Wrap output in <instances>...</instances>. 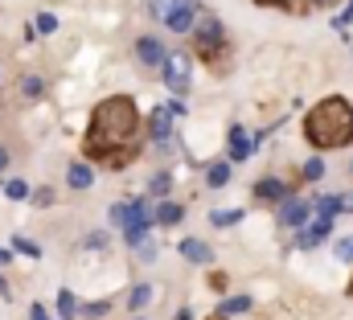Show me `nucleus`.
I'll return each mask as SVG.
<instances>
[{
	"mask_svg": "<svg viewBox=\"0 0 353 320\" xmlns=\"http://www.w3.org/2000/svg\"><path fill=\"white\" fill-rule=\"evenodd\" d=\"M239 218H243V210H230V214H214L210 222H214V226H234Z\"/></svg>",
	"mask_w": 353,
	"mask_h": 320,
	"instance_id": "nucleus-23",
	"label": "nucleus"
},
{
	"mask_svg": "<svg viewBox=\"0 0 353 320\" xmlns=\"http://www.w3.org/2000/svg\"><path fill=\"white\" fill-rule=\"evenodd\" d=\"M87 246H90V250H99V246H107V234H90V239H87Z\"/></svg>",
	"mask_w": 353,
	"mask_h": 320,
	"instance_id": "nucleus-32",
	"label": "nucleus"
},
{
	"mask_svg": "<svg viewBox=\"0 0 353 320\" xmlns=\"http://www.w3.org/2000/svg\"><path fill=\"white\" fill-rule=\"evenodd\" d=\"M33 201H37V206H50V201H54V193H50V189H37V193H33Z\"/></svg>",
	"mask_w": 353,
	"mask_h": 320,
	"instance_id": "nucleus-31",
	"label": "nucleus"
},
{
	"mask_svg": "<svg viewBox=\"0 0 353 320\" xmlns=\"http://www.w3.org/2000/svg\"><path fill=\"white\" fill-rule=\"evenodd\" d=\"M181 111H185L181 103H161V107L152 111V119H148V132H152V140H157V144H165V140L173 136V119L181 115Z\"/></svg>",
	"mask_w": 353,
	"mask_h": 320,
	"instance_id": "nucleus-5",
	"label": "nucleus"
},
{
	"mask_svg": "<svg viewBox=\"0 0 353 320\" xmlns=\"http://www.w3.org/2000/svg\"><path fill=\"white\" fill-rule=\"evenodd\" d=\"M107 308H111V304H107V300H94V304H87V317H103V312H107Z\"/></svg>",
	"mask_w": 353,
	"mask_h": 320,
	"instance_id": "nucleus-29",
	"label": "nucleus"
},
{
	"mask_svg": "<svg viewBox=\"0 0 353 320\" xmlns=\"http://www.w3.org/2000/svg\"><path fill=\"white\" fill-rule=\"evenodd\" d=\"M304 140H308L316 152L353 144V103L341 99V94L321 99V103L304 115Z\"/></svg>",
	"mask_w": 353,
	"mask_h": 320,
	"instance_id": "nucleus-2",
	"label": "nucleus"
},
{
	"mask_svg": "<svg viewBox=\"0 0 353 320\" xmlns=\"http://www.w3.org/2000/svg\"><path fill=\"white\" fill-rule=\"evenodd\" d=\"M83 148L90 160H103L111 168L132 164V157L140 152V111L128 94H111L90 111Z\"/></svg>",
	"mask_w": 353,
	"mask_h": 320,
	"instance_id": "nucleus-1",
	"label": "nucleus"
},
{
	"mask_svg": "<svg viewBox=\"0 0 353 320\" xmlns=\"http://www.w3.org/2000/svg\"><path fill=\"white\" fill-rule=\"evenodd\" d=\"M136 54H140L144 66H165V62H169V54H165V46H161L157 37H140V41H136Z\"/></svg>",
	"mask_w": 353,
	"mask_h": 320,
	"instance_id": "nucleus-9",
	"label": "nucleus"
},
{
	"mask_svg": "<svg viewBox=\"0 0 353 320\" xmlns=\"http://www.w3.org/2000/svg\"><path fill=\"white\" fill-rule=\"evenodd\" d=\"M148 12H152V17H161V21H165V17H169V12H173V0H152V4H148Z\"/></svg>",
	"mask_w": 353,
	"mask_h": 320,
	"instance_id": "nucleus-24",
	"label": "nucleus"
},
{
	"mask_svg": "<svg viewBox=\"0 0 353 320\" xmlns=\"http://www.w3.org/2000/svg\"><path fill=\"white\" fill-rule=\"evenodd\" d=\"M350 172H353V164H350Z\"/></svg>",
	"mask_w": 353,
	"mask_h": 320,
	"instance_id": "nucleus-41",
	"label": "nucleus"
},
{
	"mask_svg": "<svg viewBox=\"0 0 353 320\" xmlns=\"http://www.w3.org/2000/svg\"><path fill=\"white\" fill-rule=\"evenodd\" d=\"M181 254H185L189 263H210V242H201V239H181Z\"/></svg>",
	"mask_w": 353,
	"mask_h": 320,
	"instance_id": "nucleus-12",
	"label": "nucleus"
},
{
	"mask_svg": "<svg viewBox=\"0 0 353 320\" xmlns=\"http://www.w3.org/2000/svg\"><path fill=\"white\" fill-rule=\"evenodd\" d=\"M0 263H8V250H0Z\"/></svg>",
	"mask_w": 353,
	"mask_h": 320,
	"instance_id": "nucleus-37",
	"label": "nucleus"
},
{
	"mask_svg": "<svg viewBox=\"0 0 353 320\" xmlns=\"http://www.w3.org/2000/svg\"><path fill=\"white\" fill-rule=\"evenodd\" d=\"M176 320H193V317H189V312H176Z\"/></svg>",
	"mask_w": 353,
	"mask_h": 320,
	"instance_id": "nucleus-36",
	"label": "nucleus"
},
{
	"mask_svg": "<svg viewBox=\"0 0 353 320\" xmlns=\"http://www.w3.org/2000/svg\"><path fill=\"white\" fill-rule=\"evenodd\" d=\"M308 214H312V206H308V201L288 197V201H283V210H279V222H283V226H308Z\"/></svg>",
	"mask_w": 353,
	"mask_h": 320,
	"instance_id": "nucleus-8",
	"label": "nucleus"
},
{
	"mask_svg": "<svg viewBox=\"0 0 353 320\" xmlns=\"http://www.w3.org/2000/svg\"><path fill=\"white\" fill-rule=\"evenodd\" d=\"M205 181H210V189H222V185L230 181V164H214V168L205 172Z\"/></svg>",
	"mask_w": 353,
	"mask_h": 320,
	"instance_id": "nucleus-18",
	"label": "nucleus"
},
{
	"mask_svg": "<svg viewBox=\"0 0 353 320\" xmlns=\"http://www.w3.org/2000/svg\"><path fill=\"white\" fill-rule=\"evenodd\" d=\"M350 296H353V283H350Z\"/></svg>",
	"mask_w": 353,
	"mask_h": 320,
	"instance_id": "nucleus-39",
	"label": "nucleus"
},
{
	"mask_svg": "<svg viewBox=\"0 0 353 320\" xmlns=\"http://www.w3.org/2000/svg\"><path fill=\"white\" fill-rule=\"evenodd\" d=\"M185 218V206H176V201H161V210H157V222L161 226H176Z\"/></svg>",
	"mask_w": 353,
	"mask_h": 320,
	"instance_id": "nucleus-14",
	"label": "nucleus"
},
{
	"mask_svg": "<svg viewBox=\"0 0 353 320\" xmlns=\"http://www.w3.org/2000/svg\"><path fill=\"white\" fill-rule=\"evenodd\" d=\"M255 197H267V201H288V189L279 181H259L255 185Z\"/></svg>",
	"mask_w": 353,
	"mask_h": 320,
	"instance_id": "nucleus-15",
	"label": "nucleus"
},
{
	"mask_svg": "<svg viewBox=\"0 0 353 320\" xmlns=\"http://www.w3.org/2000/svg\"><path fill=\"white\" fill-rule=\"evenodd\" d=\"M4 168H8V152H4V148H0V172H4Z\"/></svg>",
	"mask_w": 353,
	"mask_h": 320,
	"instance_id": "nucleus-34",
	"label": "nucleus"
},
{
	"mask_svg": "<svg viewBox=\"0 0 353 320\" xmlns=\"http://www.w3.org/2000/svg\"><path fill=\"white\" fill-rule=\"evenodd\" d=\"M29 317H33V320H50V317H46V308H41V304H33V312H29Z\"/></svg>",
	"mask_w": 353,
	"mask_h": 320,
	"instance_id": "nucleus-33",
	"label": "nucleus"
},
{
	"mask_svg": "<svg viewBox=\"0 0 353 320\" xmlns=\"http://www.w3.org/2000/svg\"><path fill=\"white\" fill-rule=\"evenodd\" d=\"M148 189H152V193H165V189H169V172H157V177H152V185H148Z\"/></svg>",
	"mask_w": 353,
	"mask_h": 320,
	"instance_id": "nucleus-28",
	"label": "nucleus"
},
{
	"mask_svg": "<svg viewBox=\"0 0 353 320\" xmlns=\"http://www.w3.org/2000/svg\"><path fill=\"white\" fill-rule=\"evenodd\" d=\"M4 193H8L12 201H21V197H29V185H25V181H8V185H4Z\"/></svg>",
	"mask_w": 353,
	"mask_h": 320,
	"instance_id": "nucleus-22",
	"label": "nucleus"
},
{
	"mask_svg": "<svg viewBox=\"0 0 353 320\" xmlns=\"http://www.w3.org/2000/svg\"><path fill=\"white\" fill-rule=\"evenodd\" d=\"M337 259H345V263H353V234H345V239L337 242Z\"/></svg>",
	"mask_w": 353,
	"mask_h": 320,
	"instance_id": "nucleus-25",
	"label": "nucleus"
},
{
	"mask_svg": "<svg viewBox=\"0 0 353 320\" xmlns=\"http://www.w3.org/2000/svg\"><path fill=\"white\" fill-rule=\"evenodd\" d=\"M66 185H70V189H90V185H94V172H90L87 164H70V168H66Z\"/></svg>",
	"mask_w": 353,
	"mask_h": 320,
	"instance_id": "nucleus-13",
	"label": "nucleus"
},
{
	"mask_svg": "<svg viewBox=\"0 0 353 320\" xmlns=\"http://www.w3.org/2000/svg\"><path fill=\"white\" fill-rule=\"evenodd\" d=\"M148 300H152V288H148V283H140V288L132 292V304H128V308H144Z\"/></svg>",
	"mask_w": 353,
	"mask_h": 320,
	"instance_id": "nucleus-21",
	"label": "nucleus"
},
{
	"mask_svg": "<svg viewBox=\"0 0 353 320\" xmlns=\"http://www.w3.org/2000/svg\"><path fill=\"white\" fill-rule=\"evenodd\" d=\"M329 230H333V226H329V218H316L312 226H304V230H300V239H296V242L308 250V246H316L321 239H329Z\"/></svg>",
	"mask_w": 353,
	"mask_h": 320,
	"instance_id": "nucleus-11",
	"label": "nucleus"
},
{
	"mask_svg": "<svg viewBox=\"0 0 353 320\" xmlns=\"http://www.w3.org/2000/svg\"><path fill=\"white\" fill-rule=\"evenodd\" d=\"M165 25H169L173 33H189V29L197 25V4H193V0H176L173 12L165 17Z\"/></svg>",
	"mask_w": 353,
	"mask_h": 320,
	"instance_id": "nucleus-6",
	"label": "nucleus"
},
{
	"mask_svg": "<svg viewBox=\"0 0 353 320\" xmlns=\"http://www.w3.org/2000/svg\"><path fill=\"white\" fill-rule=\"evenodd\" d=\"M222 46H226L222 25H218L214 17H201V21H197V54L210 62V58H218V54H222Z\"/></svg>",
	"mask_w": 353,
	"mask_h": 320,
	"instance_id": "nucleus-4",
	"label": "nucleus"
},
{
	"mask_svg": "<svg viewBox=\"0 0 353 320\" xmlns=\"http://www.w3.org/2000/svg\"><path fill=\"white\" fill-rule=\"evenodd\" d=\"M255 152V136L247 128H230V160H247Z\"/></svg>",
	"mask_w": 353,
	"mask_h": 320,
	"instance_id": "nucleus-10",
	"label": "nucleus"
},
{
	"mask_svg": "<svg viewBox=\"0 0 353 320\" xmlns=\"http://www.w3.org/2000/svg\"><path fill=\"white\" fill-rule=\"evenodd\" d=\"M304 4H321V0H304Z\"/></svg>",
	"mask_w": 353,
	"mask_h": 320,
	"instance_id": "nucleus-38",
	"label": "nucleus"
},
{
	"mask_svg": "<svg viewBox=\"0 0 353 320\" xmlns=\"http://www.w3.org/2000/svg\"><path fill=\"white\" fill-rule=\"evenodd\" d=\"M341 206H345V197H333V193H329V197H321V201H316V218H333Z\"/></svg>",
	"mask_w": 353,
	"mask_h": 320,
	"instance_id": "nucleus-16",
	"label": "nucleus"
},
{
	"mask_svg": "<svg viewBox=\"0 0 353 320\" xmlns=\"http://www.w3.org/2000/svg\"><path fill=\"white\" fill-rule=\"evenodd\" d=\"M247 308H251L247 296H230V300H222V317H239V312H247Z\"/></svg>",
	"mask_w": 353,
	"mask_h": 320,
	"instance_id": "nucleus-19",
	"label": "nucleus"
},
{
	"mask_svg": "<svg viewBox=\"0 0 353 320\" xmlns=\"http://www.w3.org/2000/svg\"><path fill=\"white\" fill-rule=\"evenodd\" d=\"M12 246H17L21 254H29V259H37V254H41V250H37L33 242H25V239H12Z\"/></svg>",
	"mask_w": 353,
	"mask_h": 320,
	"instance_id": "nucleus-27",
	"label": "nucleus"
},
{
	"mask_svg": "<svg viewBox=\"0 0 353 320\" xmlns=\"http://www.w3.org/2000/svg\"><path fill=\"white\" fill-rule=\"evenodd\" d=\"M107 218H111L115 226H123V234H128L132 246H144V239H148V222H152L148 206H140V201H119V206L107 210Z\"/></svg>",
	"mask_w": 353,
	"mask_h": 320,
	"instance_id": "nucleus-3",
	"label": "nucleus"
},
{
	"mask_svg": "<svg viewBox=\"0 0 353 320\" xmlns=\"http://www.w3.org/2000/svg\"><path fill=\"white\" fill-rule=\"evenodd\" d=\"M165 82L173 86L176 94L189 90V58H185V54H173V58L165 62Z\"/></svg>",
	"mask_w": 353,
	"mask_h": 320,
	"instance_id": "nucleus-7",
	"label": "nucleus"
},
{
	"mask_svg": "<svg viewBox=\"0 0 353 320\" xmlns=\"http://www.w3.org/2000/svg\"><path fill=\"white\" fill-rule=\"evenodd\" d=\"M259 4H288V0H259Z\"/></svg>",
	"mask_w": 353,
	"mask_h": 320,
	"instance_id": "nucleus-35",
	"label": "nucleus"
},
{
	"mask_svg": "<svg viewBox=\"0 0 353 320\" xmlns=\"http://www.w3.org/2000/svg\"><path fill=\"white\" fill-rule=\"evenodd\" d=\"M321 177H325V160L312 157L308 164H304V181H321Z\"/></svg>",
	"mask_w": 353,
	"mask_h": 320,
	"instance_id": "nucleus-20",
	"label": "nucleus"
},
{
	"mask_svg": "<svg viewBox=\"0 0 353 320\" xmlns=\"http://www.w3.org/2000/svg\"><path fill=\"white\" fill-rule=\"evenodd\" d=\"M54 29H58V21H54L50 12H41V17H37V33H54Z\"/></svg>",
	"mask_w": 353,
	"mask_h": 320,
	"instance_id": "nucleus-26",
	"label": "nucleus"
},
{
	"mask_svg": "<svg viewBox=\"0 0 353 320\" xmlns=\"http://www.w3.org/2000/svg\"><path fill=\"white\" fill-rule=\"evenodd\" d=\"M214 320H226V317H214Z\"/></svg>",
	"mask_w": 353,
	"mask_h": 320,
	"instance_id": "nucleus-40",
	"label": "nucleus"
},
{
	"mask_svg": "<svg viewBox=\"0 0 353 320\" xmlns=\"http://www.w3.org/2000/svg\"><path fill=\"white\" fill-rule=\"evenodd\" d=\"M21 90H25V94H41V79H25Z\"/></svg>",
	"mask_w": 353,
	"mask_h": 320,
	"instance_id": "nucleus-30",
	"label": "nucleus"
},
{
	"mask_svg": "<svg viewBox=\"0 0 353 320\" xmlns=\"http://www.w3.org/2000/svg\"><path fill=\"white\" fill-rule=\"evenodd\" d=\"M58 312H62V320H74V317H79V304H74V296H70L66 288L58 292Z\"/></svg>",
	"mask_w": 353,
	"mask_h": 320,
	"instance_id": "nucleus-17",
	"label": "nucleus"
}]
</instances>
